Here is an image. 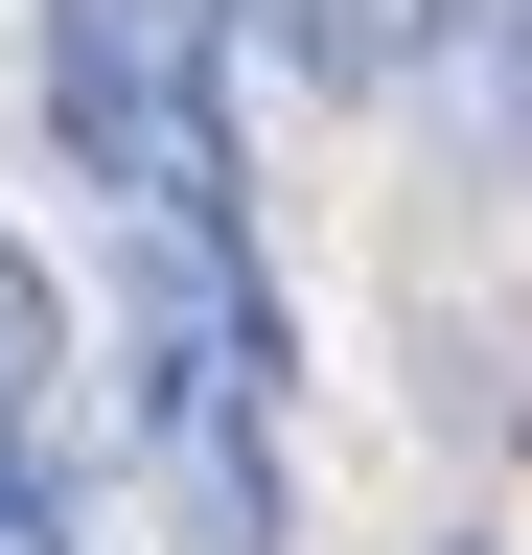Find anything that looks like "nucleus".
I'll use <instances>...</instances> for the list:
<instances>
[{"instance_id":"20e7f679","label":"nucleus","mask_w":532,"mask_h":555,"mask_svg":"<svg viewBox=\"0 0 532 555\" xmlns=\"http://www.w3.org/2000/svg\"><path fill=\"white\" fill-rule=\"evenodd\" d=\"M440 24H463V0H232V47H278L301 93H393Z\"/></svg>"},{"instance_id":"39448f33","label":"nucleus","mask_w":532,"mask_h":555,"mask_svg":"<svg viewBox=\"0 0 532 555\" xmlns=\"http://www.w3.org/2000/svg\"><path fill=\"white\" fill-rule=\"evenodd\" d=\"M463 69H486V139H509V185H532V0H463Z\"/></svg>"},{"instance_id":"f257e3e1","label":"nucleus","mask_w":532,"mask_h":555,"mask_svg":"<svg viewBox=\"0 0 532 555\" xmlns=\"http://www.w3.org/2000/svg\"><path fill=\"white\" fill-rule=\"evenodd\" d=\"M47 116L140 232H232V0H47Z\"/></svg>"},{"instance_id":"7ed1b4c3","label":"nucleus","mask_w":532,"mask_h":555,"mask_svg":"<svg viewBox=\"0 0 532 555\" xmlns=\"http://www.w3.org/2000/svg\"><path fill=\"white\" fill-rule=\"evenodd\" d=\"M140 440H163V532H185V555H278V416H232V393H163Z\"/></svg>"},{"instance_id":"f03ea898","label":"nucleus","mask_w":532,"mask_h":555,"mask_svg":"<svg viewBox=\"0 0 532 555\" xmlns=\"http://www.w3.org/2000/svg\"><path fill=\"white\" fill-rule=\"evenodd\" d=\"M140 416L163 393H232V416H278V301H255V232H140Z\"/></svg>"},{"instance_id":"423d86ee","label":"nucleus","mask_w":532,"mask_h":555,"mask_svg":"<svg viewBox=\"0 0 532 555\" xmlns=\"http://www.w3.org/2000/svg\"><path fill=\"white\" fill-rule=\"evenodd\" d=\"M0 555H70V463H47L24 416H0Z\"/></svg>"}]
</instances>
